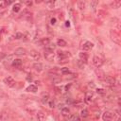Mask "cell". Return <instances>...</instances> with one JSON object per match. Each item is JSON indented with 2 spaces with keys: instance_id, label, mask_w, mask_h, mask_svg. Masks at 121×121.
Instances as JSON below:
<instances>
[{
  "instance_id": "cell-1",
  "label": "cell",
  "mask_w": 121,
  "mask_h": 121,
  "mask_svg": "<svg viewBox=\"0 0 121 121\" xmlns=\"http://www.w3.org/2000/svg\"><path fill=\"white\" fill-rule=\"evenodd\" d=\"M113 116H114V113L112 112L106 111L103 113V115H102V119H103V121H112V118H113Z\"/></svg>"
},
{
  "instance_id": "cell-2",
  "label": "cell",
  "mask_w": 121,
  "mask_h": 121,
  "mask_svg": "<svg viewBox=\"0 0 121 121\" xmlns=\"http://www.w3.org/2000/svg\"><path fill=\"white\" fill-rule=\"evenodd\" d=\"M103 62H104V60H103V59L101 57H99V56H94V58H93V63H94L95 66L101 67L102 64H103Z\"/></svg>"
},
{
  "instance_id": "cell-3",
  "label": "cell",
  "mask_w": 121,
  "mask_h": 121,
  "mask_svg": "<svg viewBox=\"0 0 121 121\" xmlns=\"http://www.w3.org/2000/svg\"><path fill=\"white\" fill-rule=\"evenodd\" d=\"M44 57L47 60L52 61L55 58V53L53 52V50H49V49H44Z\"/></svg>"
},
{
  "instance_id": "cell-4",
  "label": "cell",
  "mask_w": 121,
  "mask_h": 121,
  "mask_svg": "<svg viewBox=\"0 0 121 121\" xmlns=\"http://www.w3.org/2000/svg\"><path fill=\"white\" fill-rule=\"evenodd\" d=\"M3 81H4V83H5L6 85H8L9 87H13V86L15 85V80H14L11 77H7V78H5L3 79Z\"/></svg>"
},
{
  "instance_id": "cell-5",
  "label": "cell",
  "mask_w": 121,
  "mask_h": 121,
  "mask_svg": "<svg viewBox=\"0 0 121 121\" xmlns=\"http://www.w3.org/2000/svg\"><path fill=\"white\" fill-rule=\"evenodd\" d=\"M105 82H107V84L112 87H113L116 84V80L112 77H105Z\"/></svg>"
},
{
  "instance_id": "cell-6",
  "label": "cell",
  "mask_w": 121,
  "mask_h": 121,
  "mask_svg": "<svg viewBox=\"0 0 121 121\" xmlns=\"http://www.w3.org/2000/svg\"><path fill=\"white\" fill-rule=\"evenodd\" d=\"M29 56H30L32 59L36 60H40V58H41L40 53H39L37 50H34V49H32V50H30V51H29Z\"/></svg>"
},
{
  "instance_id": "cell-7",
  "label": "cell",
  "mask_w": 121,
  "mask_h": 121,
  "mask_svg": "<svg viewBox=\"0 0 121 121\" xmlns=\"http://www.w3.org/2000/svg\"><path fill=\"white\" fill-rule=\"evenodd\" d=\"M93 47H94V43H91V42H85V43L82 44V50H84V51H89V50H91Z\"/></svg>"
},
{
  "instance_id": "cell-8",
  "label": "cell",
  "mask_w": 121,
  "mask_h": 121,
  "mask_svg": "<svg viewBox=\"0 0 121 121\" xmlns=\"http://www.w3.org/2000/svg\"><path fill=\"white\" fill-rule=\"evenodd\" d=\"M41 101L43 104H45L49 101V95L47 93H43L41 95Z\"/></svg>"
},
{
  "instance_id": "cell-9",
  "label": "cell",
  "mask_w": 121,
  "mask_h": 121,
  "mask_svg": "<svg viewBox=\"0 0 121 121\" xmlns=\"http://www.w3.org/2000/svg\"><path fill=\"white\" fill-rule=\"evenodd\" d=\"M92 98H93V94H92V92H88V93H86V95H85V98H84L85 103H86V104H91V102H92Z\"/></svg>"
},
{
  "instance_id": "cell-10",
  "label": "cell",
  "mask_w": 121,
  "mask_h": 121,
  "mask_svg": "<svg viewBox=\"0 0 121 121\" xmlns=\"http://www.w3.org/2000/svg\"><path fill=\"white\" fill-rule=\"evenodd\" d=\"M26 53V49L23 48V47H19V48L15 49V51H14V54L17 55V56H23V55H25Z\"/></svg>"
},
{
  "instance_id": "cell-11",
  "label": "cell",
  "mask_w": 121,
  "mask_h": 121,
  "mask_svg": "<svg viewBox=\"0 0 121 121\" xmlns=\"http://www.w3.org/2000/svg\"><path fill=\"white\" fill-rule=\"evenodd\" d=\"M9 119V113L5 111L0 112V121H8Z\"/></svg>"
},
{
  "instance_id": "cell-12",
  "label": "cell",
  "mask_w": 121,
  "mask_h": 121,
  "mask_svg": "<svg viewBox=\"0 0 121 121\" xmlns=\"http://www.w3.org/2000/svg\"><path fill=\"white\" fill-rule=\"evenodd\" d=\"M69 112H70V111H69V109H68L67 107H63V108L61 109V114H62V116H63L65 119H67V118L69 117Z\"/></svg>"
},
{
  "instance_id": "cell-13",
  "label": "cell",
  "mask_w": 121,
  "mask_h": 121,
  "mask_svg": "<svg viewBox=\"0 0 121 121\" xmlns=\"http://www.w3.org/2000/svg\"><path fill=\"white\" fill-rule=\"evenodd\" d=\"M78 56H79V59H80L81 61H83L84 63L87 62V60H88V55H87L86 53H84V52H80Z\"/></svg>"
},
{
  "instance_id": "cell-14",
  "label": "cell",
  "mask_w": 121,
  "mask_h": 121,
  "mask_svg": "<svg viewBox=\"0 0 121 121\" xmlns=\"http://www.w3.org/2000/svg\"><path fill=\"white\" fill-rule=\"evenodd\" d=\"M33 68H34L35 71L41 72V71L43 70V64H42L41 62H35V63L33 64Z\"/></svg>"
},
{
  "instance_id": "cell-15",
  "label": "cell",
  "mask_w": 121,
  "mask_h": 121,
  "mask_svg": "<svg viewBox=\"0 0 121 121\" xmlns=\"http://www.w3.org/2000/svg\"><path fill=\"white\" fill-rule=\"evenodd\" d=\"M12 65L14 66V67H21V65H22V60H20V59H15V60H13V61H12Z\"/></svg>"
},
{
  "instance_id": "cell-16",
  "label": "cell",
  "mask_w": 121,
  "mask_h": 121,
  "mask_svg": "<svg viewBox=\"0 0 121 121\" xmlns=\"http://www.w3.org/2000/svg\"><path fill=\"white\" fill-rule=\"evenodd\" d=\"M37 90H38L37 86H36V85H33V84L29 85V86L26 88V92H31V93H35V92H37Z\"/></svg>"
},
{
  "instance_id": "cell-17",
  "label": "cell",
  "mask_w": 121,
  "mask_h": 121,
  "mask_svg": "<svg viewBox=\"0 0 121 121\" xmlns=\"http://www.w3.org/2000/svg\"><path fill=\"white\" fill-rule=\"evenodd\" d=\"M40 43L42 44V45H48L49 43H50V40L48 39V38H43L41 41H40Z\"/></svg>"
},
{
  "instance_id": "cell-18",
  "label": "cell",
  "mask_w": 121,
  "mask_h": 121,
  "mask_svg": "<svg viewBox=\"0 0 121 121\" xmlns=\"http://www.w3.org/2000/svg\"><path fill=\"white\" fill-rule=\"evenodd\" d=\"M44 119V114L42 112H39L36 115V121H43Z\"/></svg>"
},
{
  "instance_id": "cell-19",
  "label": "cell",
  "mask_w": 121,
  "mask_h": 121,
  "mask_svg": "<svg viewBox=\"0 0 121 121\" xmlns=\"http://www.w3.org/2000/svg\"><path fill=\"white\" fill-rule=\"evenodd\" d=\"M20 9H21V4L20 3H15L13 5V7H12V10L14 12H18Z\"/></svg>"
},
{
  "instance_id": "cell-20",
  "label": "cell",
  "mask_w": 121,
  "mask_h": 121,
  "mask_svg": "<svg viewBox=\"0 0 121 121\" xmlns=\"http://www.w3.org/2000/svg\"><path fill=\"white\" fill-rule=\"evenodd\" d=\"M57 44H58L59 46H66V45H67V43H66L63 39H59V40L57 41Z\"/></svg>"
},
{
  "instance_id": "cell-21",
  "label": "cell",
  "mask_w": 121,
  "mask_h": 121,
  "mask_svg": "<svg viewBox=\"0 0 121 121\" xmlns=\"http://www.w3.org/2000/svg\"><path fill=\"white\" fill-rule=\"evenodd\" d=\"M88 114H89V112H88V110H86V109H83V110H81V112H80V115H81V117L85 118V117H87V116H88Z\"/></svg>"
},
{
  "instance_id": "cell-22",
  "label": "cell",
  "mask_w": 121,
  "mask_h": 121,
  "mask_svg": "<svg viewBox=\"0 0 121 121\" xmlns=\"http://www.w3.org/2000/svg\"><path fill=\"white\" fill-rule=\"evenodd\" d=\"M60 72H61L62 75H68V74L70 73V70H69L67 67H63V68H61Z\"/></svg>"
},
{
  "instance_id": "cell-23",
  "label": "cell",
  "mask_w": 121,
  "mask_h": 121,
  "mask_svg": "<svg viewBox=\"0 0 121 121\" xmlns=\"http://www.w3.org/2000/svg\"><path fill=\"white\" fill-rule=\"evenodd\" d=\"M96 93L98 95H104L106 94V91L104 89H102V88H98V89H96Z\"/></svg>"
},
{
  "instance_id": "cell-24",
  "label": "cell",
  "mask_w": 121,
  "mask_h": 121,
  "mask_svg": "<svg viewBox=\"0 0 121 121\" xmlns=\"http://www.w3.org/2000/svg\"><path fill=\"white\" fill-rule=\"evenodd\" d=\"M96 5H98V1H92L91 2V7L95 9L96 8Z\"/></svg>"
},
{
  "instance_id": "cell-25",
  "label": "cell",
  "mask_w": 121,
  "mask_h": 121,
  "mask_svg": "<svg viewBox=\"0 0 121 121\" xmlns=\"http://www.w3.org/2000/svg\"><path fill=\"white\" fill-rule=\"evenodd\" d=\"M71 121H80V119L78 115H73L72 118H71Z\"/></svg>"
},
{
  "instance_id": "cell-26",
  "label": "cell",
  "mask_w": 121,
  "mask_h": 121,
  "mask_svg": "<svg viewBox=\"0 0 121 121\" xmlns=\"http://www.w3.org/2000/svg\"><path fill=\"white\" fill-rule=\"evenodd\" d=\"M78 65L79 68H83V66H84V62L81 61L80 60H78Z\"/></svg>"
},
{
  "instance_id": "cell-27",
  "label": "cell",
  "mask_w": 121,
  "mask_h": 121,
  "mask_svg": "<svg viewBox=\"0 0 121 121\" xmlns=\"http://www.w3.org/2000/svg\"><path fill=\"white\" fill-rule=\"evenodd\" d=\"M23 36H24V35H23L22 33H20V32H17V33L15 34V38H16V39H21V38H23Z\"/></svg>"
},
{
  "instance_id": "cell-28",
  "label": "cell",
  "mask_w": 121,
  "mask_h": 121,
  "mask_svg": "<svg viewBox=\"0 0 121 121\" xmlns=\"http://www.w3.org/2000/svg\"><path fill=\"white\" fill-rule=\"evenodd\" d=\"M49 107H50V108H54V107H55V102H54L53 100H50V101H49Z\"/></svg>"
},
{
  "instance_id": "cell-29",
  "label": "cell",
  "mask_w": 121,
  "mask_h": 121,
  "mask_svg": "<svg viewBox=\"0 0 121 121\" xmlns=\"http://www.w3.org/2000/svg\"><path fill=\"white\" fill-rule=\"evenodd\" d=\"M7 5H6V2L5 1H0V8H5Z\"/></svg>"
},
{
  "instance_id": "cell-30",
  "label": "cell",
  "mask_w": 121,
  "mask_h": 121,
  "mask_svg": "<svg viewBox=\"0 0 121 121\" xmlns=\"http://www.w3.org/2000/svg\"><path fill=\"white\" fill-rule=\"evenodd\" d=\"M25 4H26V6H31V5H32V2H31V1H25Z\"/></svg>"
},
{
  "instance_id": "cell-31",
  "label": "cell",
  "mask_w": 121,
  "mask_h": 121,
  "mask_svg": "<svg viewBox=\"0 0 121 121\" xmlns=\"http://www.w3.org/2000/svg\"><path fill=\"white\" fill-rule=\"evenodd\" d=\"M50 23H51V25H55L56 24V18H52L51 21H50Z\"/></svg>"
},
{
  "instance_id": "cell-32",
  "label": "cell",
  "mask_w": 121,
  "mask_h": 121,
  "mask_svg": "<svg viewBox=\"0 0 121 121\" xmlns=\"http://www.w3.org/2000/svg\"><path fill=\"white\" fill-rule=\"evenodd\" d=\"M5 57H6V55H5L4 53H0V60H1V59H4Z\"/></svg>"
},
{
  "instance_id": "cell-33",
  "label": "cell",
  "mask_w": 121,
  "mask_h": 121,
  "mask_svg": "<svg viewBox=\"0 0 121 121\" xmlns=\"http://www.w3.org/2000/svg\"><path fill=\"white\" fill-rule=\"evenodd\" d=\"M65 25H66V26H70V24H69V22H68V21H66V22H65Z\"/></svg>"
}]
</instances>
